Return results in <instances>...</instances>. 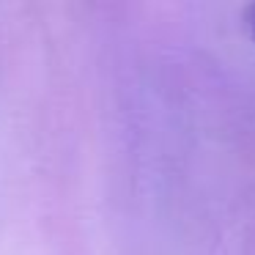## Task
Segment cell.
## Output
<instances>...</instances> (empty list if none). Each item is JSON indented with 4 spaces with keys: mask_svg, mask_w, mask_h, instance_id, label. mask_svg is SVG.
Returning a JSON list of instances; mask_svg holds the SVG:
<instances>
[{
    "mask_svg": "<svg viewBox=\"0 0 255 255\" xmlns=\"http://www.w3.org/2000/svg\"><path fill=\"white\" fill-rule=\"evenodd\" d=\"M244 17H247V28H250V33H253V39H255V6H250L247 11H244Z\"/></svg>",
    "mask_w": 255,
    "mask_h": 255,
    "instance_id": "6da1fadb",
    "label": "cell"
}]
</instances>
